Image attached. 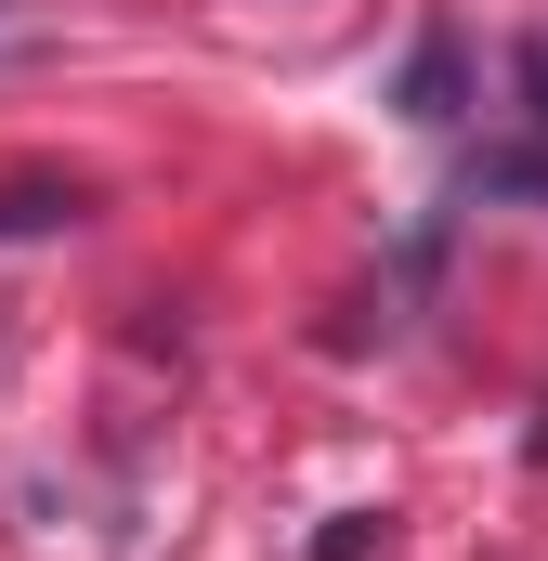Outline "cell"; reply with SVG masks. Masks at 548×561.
Returning a JSON list of instances; mask_svg holds the SVG:
<instances>
[{
  "instance_id": "1",
  "label": "cell",
  "mask_w": 548,
  "mask_h": 561,
  "mask_svg": "<svg viewBox=\"0 0 548 561\" xmlns=\"http://www.w3.org/2000/svg\"><path fill=\"white\" fill-rule=\"evenodd\" d=\"M327 561H366V523H340V536H327Z\"/></svg>"
},
{
  "instance_id": "2",
  "label": "cell",
  "mask_w": 548,
  "mask_h": 561,
  "mask_svg": "<svg viewBox=\"0 0 548 561\" xmlns=\"http://www.w3.org/2000/svg\"><path fill=\"white\" fill-rule=\"evenodd\" d=\"M13 53H26V26H13V0H0V66H13Z\"/></svg>"
}]
</instances>
